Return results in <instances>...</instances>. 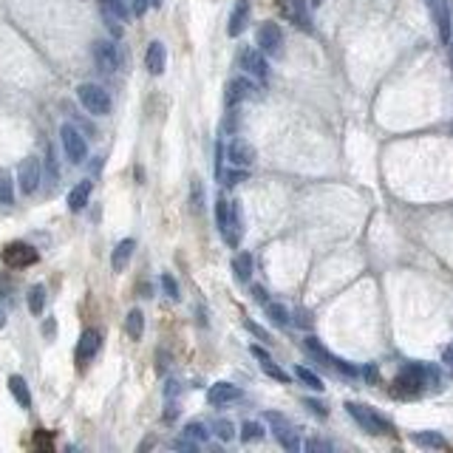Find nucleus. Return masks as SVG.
I'll return each instance as SVG.
<instances>
[{
  "mask_svg": "<svg viewBox=\"0 0 453 453\" xmlns=\"http://www.w3.org/2000/svg\"><path fill=\"white\" fill-rule=\"evenodd\" d=\"M309 6H312V9H318V6H320V0H309Z\"/></svg>",
  "mask_w": 453,
  "mask_h": 453,
  "instance_id": "5fc2aeb1",
  "label": "nucleus"
},
{
  "mask_svg": "<svg viewBox=\"0 0 453 453\" xmlns=\"http://www.w3.org/2000/svg\"><path fill=\"white\" fill-rule=\"evenodd\" d=\"M37 250L34 247H29V244H23V241H15V244H9L6 250H4V264L6 266H15V269H23V266H32V264H37Z\"/></svg>",
  "mask_w": 453,
  "mask_h": 453,
  "instance_id": "f8f14e48",
  "label": "nucleus"
},
{
  "mask_svg": "<svg viewBox=\"0 0 453 453\" xmlns=\"http://www.w3.org/2000/svg\"><path fill=\"white\" fill-rule=\"evenodd\" d=\"M125 332H128L130 340H142V334H144V315H142V309H130V312H128V318H125Z\"/></svg>",
  "mask_w": 453,
  "mask_h": 453,
  "instance_id": "393cba45",
  "label": "nucleus"
},
{
  "mask_svg": "<svg viewBox=\"0 0 453 453\" xmlns=\"http://www.w3.org/2000/svg\"><path fill=\"white\" fill-rule=\"evenodd\" d=\"M447 57H450V68H453V43H447Z\"/></svg>",
  "mask_w": 453,
  "mask_h": 453,
  "instance_id": "603ef678",
  "label": "nucleus"
},
{
  "mask_svg": "<svg viewBox=\"0 0 453 453\" xmlns=\"http://www.w3.org/2000/svg\"><path fill=\"white\" fill-rule=\"evenodd\" d=\"M244 326H247V329H250V332H252L258 340H264V343H269V340H272V337H269V332H266L264 326H258L252 318H247V320H244Z\"/></svg>",
  "mask_w": 453,
  "mask_h": 453,
  "instance_id": "ea45409f",
  "label": "nucleus"
},
{
  "mask_svg": "<svg viewBox=\"0 0 453 453\" xmlns=\"http://www.w3.org/2000/svg\"><path fill=\"white\" fill-rule=\"evenodd\" d=\"M280 12L295 26L306 29V32L312 29V23H309V0H280Z\"/></svg>",
  "mask_w": 453,
  "mask_h": 453,
  "instance_id": "2eb2a0df",
  "label": "nucleus"
},
{
  "mask_svg": "<svg viewBox=\"0 0 453 453\" xmlns=\"http://www.w3.org/2000/svg\"><path fill=\"white\" fill-rule=\"evenodd\" d=\"M250 351H252V357H258V360H266V357H269V351H266V349H261V346H252Z\"/></svg>",
  "mask_w": 453,
  "mask_h": 453,
  "instance_id": "09e8293b",
  "label": "nucleus"
},
{
  "mask_svg": "<svg viewBox=\"0 0 453 453\" xmlns=\"http://www.w3.org/2000/svg\"><path fill=\"white\" fill-rule=\"evenodd\" d=\"M77 100H80V102H83V108H86L88 114H94V116H105V114H111V97H108V91H105L102 86L83 83V86L77 88Z\"/></svg>",
  "mask_w": 453,
  "mask_h": 453,
  "instance_id": "20e7f679",
  "label": "nucleus"
},
{
  "mask_svg": "<svg viewBox=\"0 0 453 453\" xmlns=\"http://www.w3.org/2000/svg\"><path fill=\"white\" fill-rule=\"evenodd\" d=\"M159 280H162V289H165V295H168L170 300H179V283H176V278H173L170 272H165V275H162Z\"/></svg>",
  "mask_w": 453,
  "mask_h": 453,
  "instance_id": "58836bf2",
  "label": "nucleus"
},
{
  "mask_svg": "<svg viewBox=\"0 0 453 453\" xmlns=\"http://www.w3.org/2000/svg\"><path fill=\"white\" fill-rule=\"evenodd\" d=\"M264 419L272 425V433H275V439L286 447V450H300V439H297V428L283 417V414H278V411H266L264 414Z\"/></svg>",
  "mask_w": 453,
  "mask_h": 453,
  "instance_id": "423d86ee",
  "label": "nucleus"
},
{
  "mask_svg": "<svg viewBox=\"0 0 453 453\" xmlns=\"http://www.w3.org/2000/svg\"><path fill=\"white\" fill-rule=\"evenodd\" d=\"M238 62H241V68L250 74V77L266 83V77H269V62H266V54L261 48H241Z\"/></svg>",
  "mask_w": 453,
  "mask_h": 453,
  "instance_id": "9d476101",
  "label": "nucleus"
},
{
  "mask_svg": "<svg viewBox=\"0 0 453 453\" xmlns=\"http://www.w3.org/2000/svg\"><path fill=\"white\" fill-rule=\"evenodd\" d=\"M133 250H136V241H133V238L119 241V244L114 247V255H111V269H114V272H122V269L128 266V261H130Z\"/></svg>",
  "mask_w": 453,
  "mask_h": 453,
  "instance_id": "412c9836",
  "label": "nucleus"
},
{
  "mask_svg": "<svg viewBox=\"0 0 453 453\" xmlns=\"http://www.w3.org/2000/svg\"><path fill=\"white\" fill-rule=\"evenodd\" d=\"M295 377H297V380L304 383L306 388H312V391H323V388H326L320 377H318L312 368H306V365H297V368H295Z\"/></svg>",
  "mask_w": 453,
  "mask_h": 453,
  "instance_id": "cd10ccee",
  "label": "nucleus"
},
{
  "mask_svg": "<svg viewBox=\"0 0 453 453\" xmlns=\"http://www.w3.org/2000/svg\"><path fill=\"white\" fill-rule=\"evenodd\" d=\"M258 439H264V425L261 422H244L241 425V442H258Z\"/></svg>",
  "mask_w": 453,
  "mask_h": 453,
  "instance_id": "c9c22d12",
  "label": "nucleus"
},
{
  "mask_svg": "<svg viewBox=\"0 0 453 453\" xmlns=\"http://www.w3.org/2000/svg\"><path fill=\"white\" fill-rule=\"evenodd\" d=\"M100 9H102V15H105V20H119V23H125V20L130 18V9L122 4V0H100Z\"/></svg>",
  "mask_w": 453,
  "mask_h": 453,
  "instance_id": "b1692460",
  "label": "nucleus"
},
{
  "mask_svg": "<svg viewBox=\"0 0 453 453\" xmlns=\"http://www.w3.org/2000/svg\"><path fill=\"white\" fill-rule=\"evenodd\" d=\"M252 297H255V304H269V292L264 286H252Z\"/></svg>",
  "mask_w": 453,
  "mask_h": 453,
  "instance_id": "a18cd8bd",
  "label": "nucleus"
},
{
  "mask_svg": "<svg viewBox=\"0 0 453 453\" xmlns=\"http://www.w3.org/2000/svg\"><path fill=\"white\" fill-rule=\"evenodd\" d=\"M15 201V182L9 170H0V204H12Z\"/></svg>",
  "mask_w": 453,
  "mask_h": 453,
  "instance_id": "7c9ffc66",
  "label": "nucleus"
},
{
  "mask_svg": "<svg viewBox=\"0 0 453 453\" xmlns=\"http://www.w3.org/2000/svg\"><path fill=\"white\" fill-rule=\"evenodd\" d=\"M9 391H12V397L18 400L20 408H32V391H29V386H26V380L20 374L9 377Z\"/></svg>",
  "mask_w": 453,
  "mask_h": 453,
  "instance_id": "4be33fe9",
  "label": "nucleus"
},
{
  "mask_svg": "<svg viewBox=\"0 0 453 453\" xmlns=\"http://www.w3.org/2000/svg\"><path fill=\"white\" fill-rule=\"evenodd\" d=\"M236 400H241V388L238 386H233V383H215V386H210V391H207V403L210 405H230V403H236Z\"/></svg>",
  "mask_w": 453,
  "mask_h": 453,
  "instance_id": "6ab92c4d",
  "label": "nucleus"
},
{
  "mask_svg": "<svg viewBox=\"0 0 453 453\" xmlns=\"http://www.w3.org/2000/svg\"><path fill=\"white\" fill-rule=\"evenodd\" d=\"M91 54H94V62H97V68L102 74H114L119 68V51H116V46L111 40H97L91 46Z\"/></svg>",
  "mask_w": 453,
  "mask_h": 453,
  "instance_id": "9b49d317",
  "label": "nucleus"
},
{
  "mask_svg": "<svg viewBox=\"0 0 453 453\" xmlns=\"http://www.w3.org/2000/svg\"><path fill=\"white\" fill-rule=\"evenodd\" d=\"M250 15H252V0H238V4L233 6V12H230V20H226V34L241 37V32L250 23Z\"/></svg>",
  "mask_w": 453,
  "mask_h": 453,
  "instance_id": "f3484780",
  "label": "nucleus"
},
{
  "mask_svg": "<svg viewBox=\"0 0 453 453\" xmlns=\"http://www.w3.org/2000/svg\"><path fill=\"white\" fill-rule=\"evenodd\" d=\"M221 179H224V184H226V187H236V184L247 182V179H250V173H247V168H236V165H233V170L221 173Z\"/></svg>",
  "mask_w": 453,
  "mask_h": 453,
  "instance_id": "e433bc0d",
  "label": "nucleus"
},
{
  "mask_svg": "<svg viewBox=\"0 0 453 453\" xmlns=\"http://www.w3.org/2000/svg\"><path fill=\"white\" fill-rule=\"evenodd\" d=\"M226 221H230V201H226L224 196H218L215 198V224H218L221 233L226 230Z\"/></svg>",
  "mask_w": 453,
  "mask_h": 453,
  "instance_id": "473e14b6",
  "label": "nucleus"
},
{
  "mask_svg": "<svg viewBox=\"0 0 453 453\" xmlns=\"http://www.w3.org/2000/svg\"><path fill=\"white\" fill-rule=\"evenodd\" d=\"M306 450H323V453H332V442H323V439H306L304 445Z\"/></svg>",
  "mask_w": 453,
  "mask_h": 453,
  "instance_id": "79ce46f5",
  "label": "nucleus"
},
{
  "mask_svg": "<svg viewBox=\"0 0 453 453\" xmlns=\"http://www.w3.org/2000/svg\"><path fill=\"white\" fill-rule=\"evenodd\" d=\"M261 363V368H264V374H269L272 380H278V383H289V374L272 360V357H266V360H258Z\"/></svg>",
  "mask_w": 453,
  "mask_h": 453,
  "instance_id": "72a5a7b5",
  "label": "nucleus"
},
{
  "mask_svg": "<svg viewBox=\"0 0 453 453\" xmlns=\"http://www.w3.org/2000/svg\"><path fill=\"white\" fill-rule=\"evenodd\" d=\"M226 159H230L236 168H252L255 165V147L247 139H233L226 144Z\"/></svg>",
  "mask_w": 453,
  "mask_h": 453,
  "instance_id": "ddd939ff",
  "label": "nucleus"
},
{
  "mask_svg": "<svg viewBox=\"0 0 453 453\" xmlns=\"http://www.w3.org/2000/svg\"><path fill=\"white\" fill-rule=\"evenodd\" d=\"M26 300H29V312L32 315H43V309H46V286H40V283L32 286Z\"/></svg>",
  "mask_w": 453,
  "mask_h": 453,
  "instance_id": "c85d7f7f",
  "label": "nucleus"
},
{
  "mask_svg": "<svg viewBox=\"0 0 453 453\" xmlns=\"http://www.w3.org/2000/svg\"><path fill=\"white\" fill-rule=\"evenodd\" d=\"M363 377H365V380H368L371 386H377V383H380V371H377V365H365Z\"/></svg>",
  "mask_w": 453,
  "mask_h": 453,
  "instance_id": "c03bdc74",
  "label": "nucleus"
},
{
  "mask_svg": "<svg viewBox=\"0 0 453 453\" xmlns=\"http://www.w3.org/2000/svg\"><path fill=\"white\" fill-rule=\"evenodd\" d=\"M295 318H297L295 323H297V326H304V329H306V326L312 323V315H309L306 309H297V312H295Z\"/></svg>",
  "mask_w": 453,
  "mask_h": 453,
  "instance_id": "49530a36",
  "label": "nucleus"
},
{
  "mask_svg": "<svg viewBox=\"0 0 453 453\" xmlns=\"http://www.w3.org/2000/svg\"><path fill=\"white\" fill-rule=\"evenodd\" d=\"M60 142H62V150H65V156H68L71 165H83L88 159V142L74 125L60 128Z\"/></svg>",
  "mask_w": 453,
  "mask_h": 453,
  "instance_id": "7ed1b4c3",
  "label": "nucleus"
},
{
  "mask_svg": "<svg viewBox=\"0 0 453 453\" xmlns=\"http://www.w3.org/2000/svg\"><path fill=\"white\" fill-rule=\"evenodd\" d=\"M91 190H94V182H91V179L80 182L77 187H71V193H68V210H71V212H80V210L88 204Z\"/></svg>",
  "mask_w": 453,
  "mask_h": 453,
  "instance_id": "aec40b11",
  "label": "nucleus"
},
{
  "mask_svg": "<svg viewBox=\"0 0 453 453\" xmlns=\"http://www.w3.org/2000/svg\"><path fill=\"white\" fill-rule=\"evenodd\" d=\"M428 12H431V20L436 26L439 40L447 46L450 43V34H453V15H450L447 0H428Z\"/></svg>",
  "mask_w": 453,
  "mask_h": 453,
  "instance_id": "0eeeda50",
  "label": "nucleus"
},
{
  "mask_svg": "<svg viewBox=\"0 0 453 453\" xmlns=\"http://www.w3.org/2000/svg\"><path fill=\"white\" fill-rule=\"evenodd\" d=\"M304 349H306V351H309L312 357H318V360L323 363V365H329V368H332V363H334V354H332V351H329V349H326V346H323V343H320L318 337H306V340H304Z\"/></svg>",
  "mask_w": 453,
  "mask_h": 453,
  "instance_id": "bb28decb",
  "label": "nucleus"
},
{
  "mask_svg": "<svg viewBox=\"0 0 453 453\" xmlns=\"http://www.w3.org/2000/svg\"><path fill=\"white\" fill-rule=\"evenodd\" d=\"M4 326H6V312L0 309V329H4Z\"/></svg>",
  "mask_w": 453,
  "mask_h": 453,
  "instance_id": "864d4df0",
  "label": "nucleus"
},
{
  "mask_svg": "<svg viewBox=\"0 0 453 453\" xmlns=\"http://www.w3.org/2000/svg\"><path fill=\"white\" fill-rule=\"evenodd\" d=\"M266 315H269V320L275 323V326H289V309L283 306V304H266Z\"/></svg>",
  "mask_w": 453,
  "mask_h": 453,
  "instance_id": "2f4dec72",
  "label": "nucleus"
},
{
  "mask_svg": "<svg viewBox=\"0 0 453 453\" xmlns=\"http://www.w3.org/2000/svg\"><path fill=\"white\" fill-rule=\"evenodd\" d=\"M179 391H182V388H179V383H176V380H170V383H168V388H165V397L170 400V397H176Z\"/></svg>",
  "mask_w": 453,
  "mask_h": 453,
  "instance_id": "de8ad7c7",
  "label": "nucleus"
},
{
  "mask_svg": "<svg viewBox=\"0 0 453 453\" xmlns=\"http://www.w3.org/2000/svg\"><path fill=\"white\" fill-rule=\"evenodd\" d=\"M184 439H190L193 445H201V442L210 439V431H207L204 422H187L184 425Z\"/></svg>",
  "mask_w": 453,
  "mask_h": 453,
  "instance_id": "c756f323",
  "label": "nucleus"
},
{
  "mask_svg": "<svg viewBox=\"0 0 453 453\" xmlns=\"http://www.w3.org/2000/svg\"><path fill=\"white\" fill-rule=\"evenodd\" d=\"M346 411H349V417H351L365 433H371V436H388V433H394V422L386 419L383 414H377V411L368 408V405L346 403Z\"/></svg>",
  "mask_w": 453,
  "mask_h": 453,
  "instance_id": "f03ea898",
  "label": "nucleus"
},
{
  "mask_svg": "<svg viewBox=\"0 0 453 453\" xmlns=\"http://www.w3.org/2000/svg\"><path fill=\"white\" fill-rule=\"evenodd\" d=\"M100 346H102V334H100V329H86V332H83V337H80V343H77V365L83 368L86 363H91V360L97 357Z\"/></svg>",
  "mask_w": 453,
  "mask_h": 453,
  "instance_id": "4468645a",
  "label": "nucleus"
},
{
  "mask_svg": "<svg viewBox=\"0 0 453 453\" xmlns=\"http://www.w3.org/2000/svg\"><path fill=\"white\" fill-rule=\"evenodd\" d=\"M445 363H453V346L445 351Z\"/></svg>",
  "mask_w": 453,
  "mask_h": 453,
  "instance_id": "3c124183",
  "label": "nucleus"
},
{
  "mask_svg": "<svg viewBox=\"0 0 453 453\" xmlns=\"http://www.w3.org/2000/svg\"><path fill=\"white\" fill-rule=\"evenodd\" d=\"M247 100H261V88H258L252 80L236 77V80L226 83V88H224V102H226V108H238V105L247 102Z\"/></svg>",
  "mask_w": 453,
  "mask_h": 453,
  "instance_id": "39448f33",
  "label": "nucleus"
},
{
  "mask_svg": "<svg viewBox=\"0 0 453 453\" xmlns=\"http://www.w3.org/2000/svg\"><path fill=\"white\" fill-rule=\"evenodd\" d=\"M411 442L419 445V447H431V450H439V447H447V439L436 431H417L411 433Z\"/></svg>",
  "mask_w": 453,
  "mask_h": 453,
  "instance_id": "5701e85b",
  "label": "nucleus"
},
{
  "mask_svg": "<svg viewBox=\"0 0 453 453\" xmlns=\"http://www.w3.org/2000/svg\"><path fill=\"white\" fill-rule=\"evenodd\" d=\"M147 9H150V0H130V12H133L136 18H142Z\"/></svg>",
  "mask_w": 453,
  "mask_h": 453,
  "instance_id": "37998d69",
  "label": "nucleus"
},
{
  "mask_svg": "<svg viewBox=\"0 0 453 453\" xmlns=\"http://www.w3.org/2000/svg\"><path fill=\"white\" fill-rule=\"evenodd\" d=\"M179 417V405H168V411H165V419L170 422V419H176Z\"/></svg>",
  "mask_w": 453,
  "mask_h": 453,
  "instance_id": "8fccbe9b",
  "label": "nucleus"
},
{
  "mask_svg": "<svg viewBox=\"0 0 453 453\" xmlns=\"http://www.w3.org/2000/svg\"><path fill=\"white\" fill-rule=\"evenodd\" d=\"M439 386V371L433 365H425V363H408L394 380V394L397 397H417L422 394L425 388H436Z\"/></svg>",
  "mask_w": 453,
  "mask_h": 453,
  "instance_id": "f257e3e1",
  "label": "nucleus"
},
{
  "mask_svg": "<svg viewBox=\"0 0 453 453\" xmlns=\"http://www.w3.org/2000/svg\"><path fill=\"white\" fill-rule=\"evenodd\" d=\"M255 43H258V48H261L264 54H269V57L280 54V46H283V32H280V26L272 23V20H264V23L258 26V32H255Z\"/></svg>",
  "mask_w": 453,
  "mask_h": 453,
  "instance_id": "1a4fd4ad",
  "label": "nucleus"
},
{
  "mask_svg": "<svg viewBox=\"0 0 453 453\" xmlns=\"http://www.w3.org/2000/svg\"><path fill=\"white\" fill-rule=\"evenodd\" d=\"M233 272H236V280L247 283V280L252 278V255H250V252H238V255L233 258Z\"/></svg>",
  "mask_w": 453,
  "mask_h": 453,
  "instance_id": "a878e982",
  "label": "nucleus"
},
{
  "mask_svg": "<svg viewBox=\"0 0 453 453\" xmlns=\"http://www.w3.org/2000/svg\"><path fill=\"white\" fill-rule=\"evenodd\" d=\"M304 405H306V408H309V411H312L318 419H326V417H329V411H326V405H323L320 400H306Z\"/></svg>",
  "mask_w": 453,
  "mask_h": 453,
  "instance_id": "a19ab883",
  "label": "nucleus"
},
{
  "mask_svg": "<svg viewBox=\"0 0 453 453\" xmlns=\"http://www.w3.org/2000/svg\"><path fill=\"white\" fill-rule=\"evenodd\" d=\"M190 204H193V212L204 210V184H201V179L190 182Z\"/></svg>",
  "mask_w": 453,
  "mask_h": 453,
  "instance_id": "f704fd0d",
  "label": "nucleus"
},
{
  "mask_svg": "<svg viewBox=\"0 0 453 453\" xmlns=\"http://www.w3.org/2000/svg\"><path fill=\"white\" fill-rule=\"evenodd\" d=\"M40 182H43V165H40V159H37V156H26V159L20 162V168H18L20 193L32 196V193L40 187Z\"/></svg>",
  "mask_w": 453,
  "mask_h": 453,
  "instance_id": "6e6552de",
  "label": "nucleus"
},
{
  "mask_svg": "<svg viewBox=\"0 0 453 453\" xmlns=\"http://www.w3.org/2000/svg\"><path fill=\"white\" fill-rule=\"evenodd\" d=\"M212 431L218 433V439H221V442H230V439L236 436V428H233V422H230V419H218V422L212 425Z\"/></svg>",
  "mask_w": 453,
  "mask_h": 453,
  "instance_id": "4c0bfd02",
  "label": "nucleus"
},
{
  "mask_svg": "<svg viewBox=\"0 0 453 453\" xmlns=\"http://www.w3.org/2000/svg\"><path fill=\"white\" fill-rule=\"evenodd\" d=\"M224 241L230 247H238L241 236H244V212H241V201H230V221H226V230L221 233Z\"/></svg>",
  "mask_w": 453,
  "mask_h": 453,
  "instance_id": "dca6fc26",
  "label": "nucleus"
},
{
  "mask_svg": "<svg viewBox=\"0 0 453 453\" xmlns=\"http://www.w3.org/2000/svg\"><path fill=\"white\" fill-rule=\"evenodd\" d=\"M165 65H168V48H165V43L154 40L144 51V68L154 74V77H159V74H165Z\"/></svg>",
  "mask_w": 453,
  "mask_h": 453,
  "instance_id": "a211bd4d",
  "label": "nucleus"
}]
</instances>
